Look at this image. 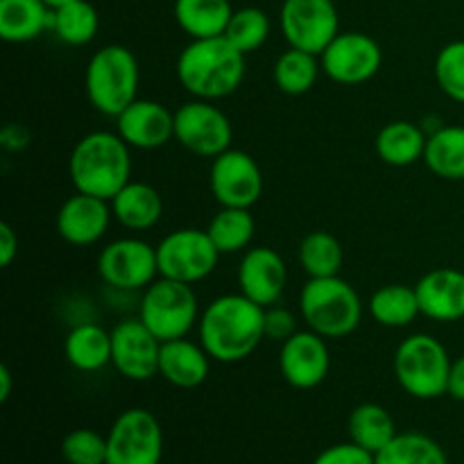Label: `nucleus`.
Here are the masks:
<instances>
[{
  "mask_svg": "<svg viewBox=\"0 0 464 464\" xmlns=\"http://www.w3.org/2000/svg\"><path fill=\"white\" fill-rule=\"evenodd\" d=\"M266 338V308L243 293L216 297L199 315V343L218 362H240Z\"/></svg>",
  "mask_w": 464,
  "mask_h": 464,
  "instance_id": "obj_1",
  "label": "nucleus"
},
{
  "mask_svg": "<svg viewBox=\"0 0 464 464\" xmlns=\"http://www.w3.org/2000/svg\"><path fill=\"white\" fill-rule=\"evenodd\" d=\"M245 57L227 36L193 39L177 59L181 86L198 100L227 98L245 80Z\"/></svg>",
  "mask_w": 464,
  "mask_h": 464,
  "instance_id": "obj_2",
  "label": "nucleus"
},
{
  "mask_svg": "<svg viewBox=\"0 0 464 464\" xmlns=\"http://www.w3.org/2000/svg\"><path fill=\"white\" fill-rule=\"evenodd\" d=\"M130 145L118 131H91L82 136L68 159V175L77 193L111 202L131 181Z\"/></svg>",
  "mask_w": 464,
  "mask_h": 464,
  "instance_id": "obj_3",
  "label": "nucleus"
},
{
  "mask_svg": "<svg viewBox=\"0 0 464 464\" xmlns=\"http://www.w3.org/2000/svg\"><path fill=\"white\" fill-rule=\"evenodd\" d=\"M139 59L127 45L109 44L95 50L86 63L84 89L91 107L102 116L116 118L139 100Z\"/></svg>",
  "mask_w": 464,
  "mask_h": 464,
  "instance_id": "obj_4",
  "label": "nucleus"
},
{
  "mask_svg": "<svg viewBox=\"0 0 464 464\" xmlns=\"http://www.w3.org/2000/svg\"><path fill=\"white\" fill-rule=\"evenodd\" d=\"M299 311L308 329L326 340L353 334L362 320V302L356 288L338 276L308 279L299 293Z\"/></svg>",
  "mask_w": 464,
  "mask_h": 464,
  "instance_id": "obj_5",
  "label": "nucleus"
},
{
  "mask_svg": "<svg viewBox=\"0 0 464 464\" xmlns=\"http://www.w3.org/2000/svg\"><path fill=\"white\" fill-rule=\"evenodd\" d=\"M451 356L438 338L429 334L408 335L394 353V376L403 392L415 399L444 397L449 392Z\"/></svg>",
  "mask_w": 464,
  "mask_h": 464,
  "instance_id": "obj_6",
  "label": "nucleus"
},
{
  "mask_svg": "<svg viewBox=\"0 0 464 464\" xmlns=\"http://www.w3.org/2000/svg\"><path fill=\"white\" fill-rule=\"evenodd\" d=\"M139 317L161 343L186 338L199 322V304L193 285L159 276L145 288Z\"/></svg>",
  "mask_w": 464,
  "mask_h": 464,
  "instance_id": "obj_7",
  "label": "nucleus"
},
{
  "mask_svg": "<svg viewBox=\"0 0 464 464\" xmlns=\"http://www.w3.org/2000/svg\"><path fill=\"white\" fill-rule=\"evenodd\" d=\"M220 256L207 229H175L157 245L159 276L190 285L199 284L213 275Z\"/></svg>",
  "mask_w": 464,
  "mask_h": 464,
  "instance_id": "obj_8",
  "label": "nucleus"
},
{
  "mask_svg": "<svg viewBox=\"0 0 464 464\" xmlns=\"http://www.w3.org/2000/svg\"><path fill=\"white\" fill-rule=\"evenodd\" d=\"M279 27L290 48L320 57L340 34V16L334 0H284Z\"/></svg>",
  "mask_w": 464,
  "mask_h": 464,
  "instance_id": "obj_9",
  "label": "nucleus"
},
{
  "mask_svg": "<svg viewBox=\"0 0 464 464\" xmlns=\"http://www.w3.org/2000/svg\"><path fill=\"white\" fill-rule=\"evenodd\" d=\"M163 430L145 408L121 412L107 435V464H161Z\"/></svg>",
  "mask_w": 464,
  "mask_h": 464,
  "instance_id": "obj_10",
  "label": "nucleus"
},
{
  "mask_svg": "<svg viewBox=\"0 0 464 464\" xmlns=\"http://www.w3.org/2000/svg\"><path fill=\"white\" fill-rule=\"evenodd\" d=\"M175 139L198 157L216 159L231 148L234 127L218 104L195 98L175 111Z\"/></svg>",
  "mask_w": 464,
  "mask_h": 464,
  "instance_id": "obj_11",
  "label": "nucleus"
},
{
  "mask_svg": "<svg viewBox=\"0 0 464 464\" xmlns=\"http://www.w3.org/2000/svg\"><path fill=\"white\" fill-rule=\"evenodd\" d=\"M322 71L329 80L343 86L370 82L383 66V50L379 41L362 32H340L320 54Z\"/></svg>",
  "mask_w": 464,
  "mask_h": 464,
  "instance_id": "obj_12",
  "label": "nucleus"
},
{
  "mask_svg": "<svg viewBox=\"0 0 464 464\" xmlns=\"http://www.w3.org/2000/svg\"><path fill=\"white\" fill-rule=\"evenodd\" d=\"M98 275L116 290H145L159 276L157 247L140 238H118L98 256Z\"/></svg>",
  "mask_w": 464,
  "mask_h": 464,
  "instance_id": "obj_13",
  "label": "nucleus"
},
{
  "mask_svg": "<svg viewBox=\"0 0 464 464\" xmlns=\"http://www.w3.org/2000/svg\"><path fill=\"white\" fill-rule=\"evenodd\" d=\"M208 186L220 207L252 208L263 195V172L252 154L229 148L213 159Z\"/></svg>",
  "mask_w": 464,
  "mask_h": 464,
  "instance_id": "obj_14",
  "label": "nucleus"
},
{
  "mask_svg": "<svg viewBox=\"0 0 464 464\" xmlns=\"http://www.w3.org/2000/svg\"><path fill=\"white\" fill-rule=\"evenodd\" d=\"M161 344L140 317L118 322L111 329V365L127 381H150L159 376Z\"/></svg>",
  "mask_w": 464,
  "mask_h": 464,
  "instance_id": "obj_15",
  "label": "nucleus"
},
{
  "mask_svg": "<svg viewBox=\"0 0 464 464\" xmlns=\"http://www.w3.org/2000/svg\"><path fill=\"white\" fill-rule=\"evenodd\" d=\"M331 370V352L326 338L315 331H297L281 343L279 372L288 385L297 390H313L322 385Z\"/></svg>",
  "mask_w": 464,
  "mask_h": 464,
  "instance_id": "obj_16",
  "label": "nucleus"
},
{
  "mask_svg": "<svg viewBox=\"0 0 464 464\" xmlns=\"http://www.w3.org/2000/svg\"><path fill=\"white\" fill-rule=\"evenodd\" d=\"M288 284V267L284 256L272 247H249L238 266L240 293L256 302L258 306L270 308L284 295Z\"/></svg>",
  "mask_w": 464,
  "mask_h": 464,
  "instance_id": "obj_17",
  "label": "nucleus"
},
{
  "mask_svg": "<svg viewBox=\"0 0 464 464\" xmlns=\"http://www.w3.org/2000/svg\"><path fill=\"white\" fill-rule=\"evenodd\" d=\"M116 131L130 148L159 150L175 139V113L157 100H134L116 116Z\"/></svg>",
  "mask_w": 464,
  "mask_h": 464,
  "instance_id": "obj_18",
  "label": "nucleus"
},
{
  "mask_svg": "<svg viewBox=\"0 0 464 464\" xmlns=\"http://www.w3.org/2000/svg\"><path fill=\"white\" fill-rule=\"evenodd\" d=\"M111 202L95 195L77 193L62 204L57 213V231L68 245L89 247L95 245L111 225Z\"/></svg>",
  "mask_w": 464,
  "mask_h": 464,
  "instance_id": "obj_19",
  "label": "nucleus"
},
{
  "mask_svg": "<svg viewBox=\"0 0 464 464\" xmlns=\"http://www.w3.org/2000/svg\"><path fill=\"white\" fill-rule=\"evenodd\" d=\"M420 311L435 322H458L464 317V272L435 267L415 285Z\"/></svg>",
  "mask_w": 464,
  "mask_h": 464,
  "instance_id": "obj_20",
  "label": "nucleus"
},
{
  "mask_svg": "<svg viewBox=\"0 0 464 464\" xmlns=\"http://www.w3.org/2000/svg\"><path fill=\"white\" fill-rule=\"evenodd\" d=\"M211 361L202 343L193 340H168L161 344V356H159V376L179 390L199 388L208 379Z\"/></svg>",
  "mask_w": 464,
  "mask_h": 464,
  "instance_id": "obj_21",
  "label": "nucleus"
},
{
  "mask_svg": "<svg viewBox=\"0 0 464 464\" xmlns=\"http://www.w3.org/2000/svg\"><path fill=\"white\" fill-rule=\"evenodd\" d=\"M53 30V7L45 0H0V39L27 44Z\"/></svg>",
  "mask_w": 464,
  "mask_h": 464,
  "instance_id": "obj_22",
  "label": "nucleus"
},
{
  "mask_svg": "<svg viewBox=\"0 0 464 464\" xmlns=\"http://www.w3.org/2000/svg\"><path fill=\"white\" fill-rule=\"evenodd\" d=\"M113 218L130 231H148L161 220L163 198L145 181H130L111 199Z\"/></svg>",
  "mask_w": 464,
  "mask_h": 464,
  "instance_id": "obj_23",
  "label": "nucleus"
},
{
  "mask_svg": "<svg viewBox=\"0 0 464 464\" xmlns=\"http://www.w3.org/2000/svg\"><path fill=\"white\" fill-rule=\"evenodd\" d=\"M63 356L77 372H100L111 362V331L95 322H82L68 331Z\"/></svg>",
  "mask_w": 464,
  "mask_h": 464,
  "instance_id": "obj_24",
  "label": "nucleus"
},
{
  "mask_svg": "<svg viewBox=\"0 0 464 464\" xmlns=\"http://www.w3.org/2000/svg\"><path fill=\"white\" fill-rule=\"evenodd\" d=\"M172 14L190 39H211L225 36L234 7L229 0H175Z\"/></svg>",
  "mask_w": 464,
  "mask_h": 464,
  "instance_id": "obj_25",
  "label": "nucleus"
},
{
  "mask_svg": "<svg viewBox=\"0 0 464 464\" xmlns=\"http://www.w3.org/2000/svg\"><path fill=\"white\" fill-rule=\"evenodd\" d=\"M429 136L411 121H392L376 134L374 148L381 161L394 168H408L424 159Z\"/></svg>",
  "mask_w": 464,
  "mask_h": 464,
  "instance_id": "obj_26",
  "label": "nucleus"
},
{
  "mask_svg": "<svg viewBox=\"0 0 464 464\" xmlns=\"http://www.w3.org/2000/svg\"><path fill=\"white\" fill-rule=\"evenodd\" d=\"M421 161L440 179L464 181V127L447 125L435 130L426 140Z\"/></svg>",
  "mask_w": 464,
  "mask_h": 464,
  "instance_id": "obj_27",
  "label": "nucleus"
},
{
  "mask_svg": "<svg viewBox=\"0 0 464 464\" xmlns=\"http://www.w3.org/2000/svg\"><path fill=\"white\" fill-rule=\"evenodd\" d=\"M367 308H370L372 320L388 329H403L412 324L417 315H421L415 285L406 284H390L379 288L370 297Z\"/></svg>",
  "mask_w": 464,
  "mask_h": 464,
  "instance_id": "obj_28",
  "label": "nucleus"
},
{
  "mask_svg": "<svg viewBox=\"0 0 464 464\" xmlns=\"http://www.w3.org/2000/svg\"><path fill=\"white\" fill-rule=\"evenodd\" d=\"M397 426L392 415L379 403H361L349 415V438L362 449L376 453L397 438Z\"/></svg>",
  "mask_w": 464,
  "mask_h": 464,
  "instance_id": "obj_29",
  "label": "nucleus"
},
{
  "mask_svg": "<svg viewBox=\"0 0 464 464\" xmlns=\"http://www.w3.org/2000/svg\"><path fill=\"white\" fill-rule=\"evenodd\" d=\"M254 231H256V222L249 208L234 207H222L207 227V234L211 236L220 254L247 252L249 243L254 240Z\"/></svg>",
  "mask_w": 464,
  "mask_h": 464,
  "instance_id": "obj_30",
  "label": "nucleus"
},
{
  "mask_svg": "<svg viewBox=\"0 0 464 464\" xmlns=\"http://www.w3.org/2000/svg\"><path fill=\"white\" fill-rule=\"evenodd\" d=\"M344 263V249L329 231H311L299 245V266L311 279L338 276Z\"/></svg>",
  "mask_w": 464,
  "mask_h": 464,
  "instance_id": "obj_31",
  "label": "nucleus"
},
{
  "mask_svg": "<svg viewBox=\"0 0 464 464\" xmlns=\"http://www.w3.org/2000/svg\"><path fill=\"white\" fill-rule=\"evenodd\" d=\"M317 54L306 53V50L288 48L276 57L272 77L281 93L285 95H304L315 86L317 75H320Z\"/></svg>",
  "mask_w": 464,
  "mask_h": 464,
  "instance_id": "obj_32",
  "label": "nucleus"
},
{
  "mask_svg": "<svg viewBox=\"0 0 464 464\" xmlns=\"http://www.w3.org/2000/svg\"><path fill=\"white\" fill-rule=\"evenodd\" d=\"M100 27L98 9L89 0H72L53 9V32L66 45H86Z\"/></svg>",
  "mask_w": 464,
  "mask_h": 464,
  "instance_id": "obj_33",
  "label": "nucleus"
},
{
  "mask_svg": "<svg viewBox=\"0 0 464 464\" xmlns=\"http://www.w3.org/2000/svg\"><path fill=\"white\" fill-rule=\"evenodd\" d=\"M376 464H449L444 449L424 433H399L376 453Z\"/></svg>",
  "mask_w": 464,
  "mask_h": 464,
  "instance_id": "obj_34",
  "label": "nucleus"
},
{
  "mask_svg": "<svg viewBox=\"0 0 464 464\" xmlns=\"http://www.w3.org/2000/svg\"><path fill=\"white\" fill-rule=\"evenodd\" d=\"M225 36L243 54L256 53L270 36V16L261 7L234 9Z\"/></svg>",
  "mask_w": 464,
  "mask_h": 464,
  "instance_id": "obj_35",
  "label": "nucleus"
},
{
  "mask_svg": "<svg viewBox=\"0 0 464 464\" xmlns=\"http://www.w3.org/2000/svg\"><path fill=\"white\" fill-rule=\"evenodd\" d=\"M438 86L456 102L464 104V41H451L435 57Z\"/></svg>",
  "mask_w": 464,
  "mask_h": 464,
  "instance_id": "obj_36",
  "label": "nucleus"
},
{
  "mask_svg": "<svg viewBox=\"0 0 464 464\" xmlns=\"http://www.w3.org/2000/svg\"><path fill=\"white\" fill-rule=\"evenodd\" d=\"M62 456L68 464H107V438L91 429H77L62 442Z\"/></svg>",
  "mask_w": 464,
  "mask_h": 464,
  "instance_id": "obj_37",
  "label": "nucleus"
},
{
  "mask_svg": "<svg viewBox=\"0 0 464 464\" xmlns=\"http://www.w3.org/2000/svg\"><path fill=\"white\" fill-rule=\"evenodd\" d=\"M313 464H376V456L361 444L343 442L324 449Z\"/></svg>",
  "mask_w": 464,
  "mask_h": 464,
  "instance_id": "obj_38",
  "label": "nucleus"
},
{
  "mask_svg": "<svg viewBox=\"0 0 464 464\" xmlns=\"http://www.w3.org/2000/svg\"><path fill=\"white\" fill-rule=\"evenodd\" d=\"M295 334H297V320H295V315L288 308H266V338L285 343Z\"/></svg>",
  "mask_w": 464,
  "mask_h": 464,
  "instance_id": "obj_39",
  "label": "nucleus"
},
{
  "mask_svg": "<svg viewBox=\"0 0 464 464\" xmlns=\"http://www.w3.org/2000/svg\"><path fill=\"white\" fill-rule=\"evenodd\" d=\"M18 256V236L12 229V225L3 222L0 225V266L9 267L14 258Z\"/></svg>",
  "mask_w": 464,
  "mask_h": 464,
  "instance_id": "obj_40",
  "label": "nucleus"
},
{
  "mask_svg": "<svg viewBox=\"0 0 464 464\" xmlns=\"http://www.w3.org/2000/svg\"><path fill=\"white\" fill-rule=\"evenodd\" d=\"M449 397L456 401H464V353L451 362V374H449Z\"/></svg>",
  "mask_w": 464,
  "mask_h": 464,
  "instance_id": "obj_41",
  "label": "nucleus"
},
{
  "mask_svg": "<svg viewBox=\"0 0 464 464\" xmlns=\"http://www.w3.org/2000/svg\"><path fill=\"white\" fill-rule=\"evenodd\" d=\"M0 143L7 150H23L30 143V134H27L25 127L21 125H7L0 134Z\"/></svg>",
  "mask_w": 464,
  "mask_h": 464,
  "instance_id": "obj_42",
  "label": "nucleus"
},
{
  "mask_svg": "<svg viewBox=\"0 0 464 464\" xmlns=\"http://www.w3.org/2000/svg\"><path fill=\"white\" fill-rule=\"evenodd\" d=\"M12 397V372L7 365H0V403Z\"/></svg>",
  "mask_w": 464,
  "mask_h": 464,
  "instance_id": "obj_43",
  "label": "nucleus"
},
{
  "mask_svg": "<svg viewBox=\"0 0 464 464\" xmlns=\"http://www.w3.org/2000/svg\"><path fill=\"white\" fill-rule=\"evenodd\" d=\"M45 3L54 9V7H62V5H66V3H72V0H45Z\"/></svg>",
  "mask_w": 464,
  "mask_h": 464,
  "instance_id": "obj_44",
  "label": "nucleus"
}]
</instances>
